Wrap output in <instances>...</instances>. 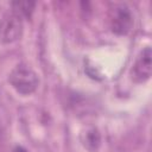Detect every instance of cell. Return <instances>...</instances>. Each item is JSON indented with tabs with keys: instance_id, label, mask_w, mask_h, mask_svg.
I'll list each match as a JSON object with an SVG mask.
<instances>
[{
	"instance_id": "7a4b0ae2",
	"label": "cell",
	"mask_w": 152,
	"mask_h": 152,
	"mask_svg": "<svg viewBox=\"0 0 152 152\" xmlns=\"http://www.w3.org/2000/svg\"><path fill=\"white\" fill-rule=\"evenodd\" d=\"M21 32V15L17 12L8 13L0 20V40L2 43H12L19 39Z\"/></svg>"
},
{
	"instance_id": "277c9868",
	"label": "cell",
	"mask_w": 152,
	"mask_h": 152,
	"mask_svg": "<svg viewBox=\"0 0 152 152\" xmlns=\"http://www.w3.org/2000/svg\"><path fill=\"white\" fill-rule=\"evenodd\" d=\"M152 70V52L151 48H145L138 56L133 68H132V78L138 83L146 82L151 76Z\"/></svg>"
},
{
	"instance_id": "6da1fadb",
	"label": "cell",
	"mask_w": 152,
	"mask_h": 152,
	"mask_svg": "<svg viewBox=\"0 0 152 152\" xmlns=\"http://www.w3.org/2000/svg\"><path fill=\"white\" fill-rule=\"evenodd\" d=\"M10 83L19 94L30 95L38 87V77L31 68L18 65L10 74Z\"/></svg>"
},
{
	"instance_id": "3957f363",
	"label": "cell",
	"mask_w": 152,
	"mask_h": 152,
	"mask_svg": "<svg viewBox=\"0 0 152 152\" xmlns=\"http://www.w3.org/2000/svg\"><path fill=\"white\" fill-rule=\"evenodd\" d=\"M133 26V15L126 5H118L110 13V27L116 34H127Z\"/></svg>"
},
{
	"instance_id": "5b68a950",
	"label": "cell",
	"mask_w": 152,
	"mask_h": 152,
	"mask_svg": "<svg viewBox=\"0 0 152 152\" xmlns=\"http://www.w3.org/2000/svg\"><path fill=\"white\" fill-rule=\"evenodd\" d=\"M13 6L17 7V13L20 14V15H30L31 12L33 11V7H34V4L33 2H28V1H25V2H14Z\"/></svg>"
}]
</instances>
